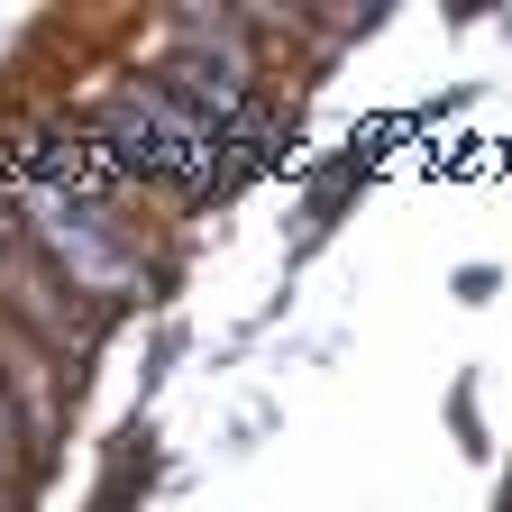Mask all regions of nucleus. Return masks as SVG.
Segmentation results:
<instances>
[{"mask_svg":"<svg viewBox=\"0 0 512 512\" xmlns=\"http://www.w3.org/2000/svg\"><path fill=\"white\" fill-rule=\"evenodd\" d=\"M110 165L165 174V183H202V192H211V174H220V128H211L202 110H183V101L147 74L138 92H119V110H110Z\"/></svg>","mask_w":512,"mask_h":512,"instance_id":"nucleus-1","label":"nucleus"},{"mask_svg":"<svg viewBox=\"0 0 512 512\" xmlns=\"http://www.w3.org/2000/svg\"><path fill=\"white\" fill-rule=\"evenodd\" d=\"M37 247L55 256V275H74V293H101V302L138 293V256H128L110 238V220L92 202H74V192H55V202L37 211Z\"/></svg>","mask_w":512,"mask_h":512,"instance_id":"nucleus-2","label":"nucleus"},{"mask_svg":"<svg viewBox=\"0 0 512 512\" xmlns=\"http://www.w3.org/2000/svg\"><path fill=\"white\" fill-rule=\"evenodd\" d=\"M46 284H55L46 266H19V311H28V320H46Z\"/></svg>","mask_w":512,"mask_h":512,"instance_id":"nucleus-3","label":"nucleus"}]
</instances>
